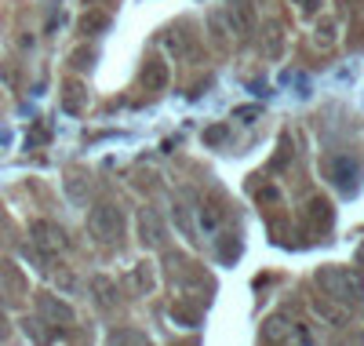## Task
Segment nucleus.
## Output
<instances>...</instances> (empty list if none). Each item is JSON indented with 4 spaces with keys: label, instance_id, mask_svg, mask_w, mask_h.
<instances>
[{
    "label": "nucleus",
    "instance_id": "7ed1b4c3",
    "mask_svg": "<svg viewBox=\"0 0 364 346\" xmlns=\"http://www.w3.org/2000/svg\"><path fill=\"white\" fill-rule=\"evenodd\" d=\"M99 26H106V19H102V15H91V19H84V33H87V29H99Z\"/></svg>",
    "mask_w": 364,
    "mask_h": 346
},
{
    "label": "nucleus",
    "instance_id": "f03ea898",
    "mask_svg": "<svg viewBox=\"0 0 364 346\" xmlns=\"http://www.w3.org/2000/svg\"><path fill=\"white\" fill-rule=\"evenodd\" d=\"M164 80H168V66H164V62H149L146 88H164Z\"/></svg>",
    "mask_w": 364,
    "mask_h": 346
},
{
    "label": "nucleus",
    "instance_id": "f257e3e1",
    "mask_svg": "<svg viewBox=\"0 0 364 346\" xmlns=\"http://www.w3.org/2000/svg\"><path fill=\"white\" fill-rule=\"evenodd\" d=\"M87 226H91V234H95L99 241H113V237H117V230H120V215H117V208L99 204L95 211H91Z\"/></svg>",
    "mask_w": 364,
    "mask_h": 346
}]
</instances>
